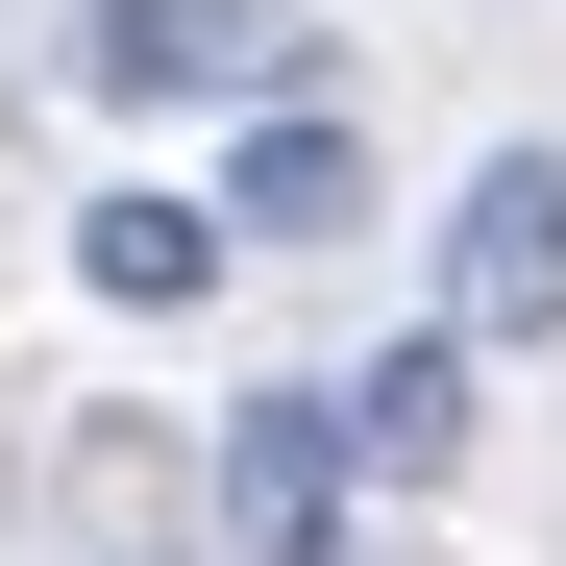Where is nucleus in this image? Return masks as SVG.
Segmentation results:
<instances>
[{"label":"nucleus","mask_w":566,"mask_h":566,"mask_svg":"<svg viewBox=\"0 0 566 566\" xmlns=\"http://www.w3.org/2000/svg\"><path fill=\"white\" fill-rule=\"evenodd\" d=\"M443 345L493 369V345H566V148H493L468 172V222H443Z\"/></svg>","instance_id":"nucleus-1"},{"label":"nucleus","mask_w":566,"mask_h":566,"mask_svg":"<svg viewBox=\"0 0 566 566\" xmlns=\"http://www.w3.org/2000/svg\"><path fill=\"white\" fill-rule=\"evenodd\" d=\"M271 74H296V0H99V25H74V99H271Z\"/></svg>","instance_id":"nucleus-2"},{"label":"nucleus","mask_w":566,"mask_h":566,"mask_svg":"<svg viewBox=\"0 0 566 566\" xmlns=\"http://www.w3.org/2000/svg\"><path fill=\"white\" fill-rule=\"evenodd\" d=\"M222 542H247V566H321V542H345V419H321V395H247V419H222Z\"/></svg>","instance_id":"nucleus-3"},{"label":"nucleus","mask_w":566,"mask_h":566,"mask_svg":"<svg viewBox=\"0 0 566 566\" xmlns=\"http://www.w3.org/2000/svg\"><path fill=\"white\" fill-rule=\"evenodd\" d=\"M321 419H345V468H395V493H419V468H468V345H443V321H395Z\"/></svg>","instance_id":"nucleus-4"},{"label":"nucleus","mask_w":566,"mask_h":566,"mask_svg":"<svg viewBox=\"0 0 566 566\" xmlns=\"http://www.w3.org/2000/svg\"><path fill=\"white\" fill-rule=\"evenodd\" d=\"M198 222H222V247H321V222H369V148L296 99V124H247V172H222Z\"/></svg>","instance_id":"nucleus-5"},{"label":"nucleus","mask_w":566,"mask_h":566,"mask_svg":"<svg viewBox=\"0 0 566 566\" xmlns=\"http://www.w3.org/2000/svg\"><path fill=\"white\" fill-rule=\"evenodd\" d=\"M74 271H99L124 321H172V296L222 271V222H198V198H74Z\"/></svg>","instance_id":"nucleus-6"}]
</instances>
